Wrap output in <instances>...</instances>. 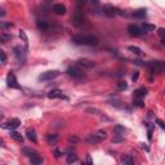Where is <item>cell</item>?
<instances>
[{"label": "cell", "mask_w": 165, "mask_h": 165, "mask_svg": "<svg viewBox=\"0 0 165 165\" xmlns=\"http://www.w3.org/2000/svg\"><path fill=\"white\" fill-rule=\"evenodd\" d=\"M71 41L76 45H88V46L98 45V43H99L97 36H93V35H81V34L72 36Z\"/></svg>", "instance_id": "obj_1"}, {"label": "cell", "mask_w": 165, "mask_h": 165, "mask_svg": "<svg viewBox=\"0 0 165 165\" xmlns=\"http://www.w3.org/2000/svg\"><path fill=\"white\" fill-rule=\"evenodd\" d=\"M106 138H107V133H106L105 130H98L96 133L90 134L89 137L86 138V142L89 145H97V143H101Z\"/></svg>", "instance_id": "obj_2"}, {"label": "cell", "mask_w": 165, "mask_h": 165, "mask_svg": "<svg viewBox=\"0 0 165 165\" xmlns=\"http://www.w3.org/2000/svg\"><path fill=\"white\" fill-rule=\"evenodd\" d=\"M71 78L76 79V80H81V79H84L85 78V75L84 72L80 70V67L78 66V64H75V66H70L67 67V71H66Z\"/></svg>", "instance_id": "obj_3"}, {"label": "cell", "mask_w": 165, "mask_h": 165, "mask_svg": "<svg viewBox=\"0 0 165 165\" xmlns=\"http://www.w3.org/2000/svg\"><path fill=\"white\" fill-rule=\"evenodd\" d=\"M101 10H102L101 13H102L103 16H106V17H115V16H117V14L121 13L119 8L114 7V5H110V4L103 5V7L101 8Z\"/></svg>", "instance_id": "obj_4"}, {"label": "cell", "mask_w": 165, "mask_h": 165, "mask_svg": "<svg viewBox=\"0 0 165 165\" xmlns=\"http://www.w3.org/2000/svg\"><path fill=\"white\" fill-rule=\"evenodd\" d=\"M60 71L58 70H52V71H46V72H43L40 76H39V81H50L53 79H56L60 76Z\"/></svg>", "instance_id": "obj_5"}, {"label": "cell", "mask_w": 165, "mask_h": 165, "mask_svg": "<svg viewBox=\"0 0 165 165\" xmlns=\"http://www.w3.org/2000/svg\"><path fill=\"white\" fill-rule=\"evenodd\" d=\"M71 23L74 26H76V27H80V26H82L85 23V17H84V14L80 12V9L78 8V10H76V13L72 16V18H71Z\"/></svg>", "instance_id": "obj_6"}, {"label": "cell", "mask_w": 165, "mask_h": 165, "mask_svg": "<svg viewBox=\"0 0 165 165\" xmlns=\"http://www.w3.org/2000/svg\"><path fill=\"white\" fill-rule=\"evenodd\" d=\"M7 85L9 88H12V89H21V86L18 84V81H17V78H16V75L13 72H9L7 75Z\"/></svg>", "instance_id": "obj_7"}, {"label": "cell", "mask_w": 165, "mask_h": 165, "mask_svg": "<svg viewBox=\"0 0 165 165\" xmlns=\"http://www.w3.org/2000/svg\"><path fill=\"white\" fill-rule=\"evenodd\" d=\"M127 31H128V34L130 35V36L137 38V36H141V34H142V27H139L137 25H133V23H132V25L128 26Z\"/></svg>", "instance_id": "obj_8"}, {"label": "cell", "mask_w": 165, "mask_h": 165, "mask_svg": "<svg viewBox=\"0 0 165 165\" xmlns=\"http://www.w3.org/2000/svg\"><path fill=\"white\" fill-rule=\"evenodd\" d=\"M21 125V121H20V119H12V120H9L8 123H5V124H3V128L4 129H9V130H14L16 128H18Z\"/></svg>", "instance_id": "obj_9"}, {"label": "cell", "mask_w": 165, "mask_h": 165, "mask_svg": "<svg viewBox=\"0 0 165 165\" xmlns=\"http://www.w3.org/2000/svg\"><path fill=\"white\" fill-rule=\"evenodd\" d=\"M145 66L148 67L151 72H160L161 71V62H159V61H151L148 63H146Z\"/></svg>", "instance_id": "obj_10"}, {"label": "cell", "mask_w": 165, "mask_h": 165, "mask_svg": "<svg viewBox=\"0 0 165 165\" xmlns=\"http://www.w3.org/2000/svg\"><path fill=\"white\" fill-rule=\"evenodd\" d=\"M79 67H82V68H92L94 67V62L90 61V60H86V58H80V60L76 62Z\"/></svg>", "instance_id": "obj_11"}, {"label": "cell", "mask_w": 165, "mask_h": 165, "mask_svg": "<svg viewBox=\"0 0 165 165\" xmlns=\"http://www.w3.org/2000/svg\"><path fill=\"white\" fill-rule=\"evenodd\" d=\"M48 98H50V99H57V98H66V97L63 96L62 90H60V89H53V90H50V92L48 93Z\"/></svg>", "instance_id": "obj_12"}, {"label": "cell", "mask_w": 165, "mask_h": 165, "mask_svg": "<svg viewBox=\"0 0 165 165\" xmlns=\"http://www.w3.org/2000/svg\"><path fill=\"white\" fill-rule=\"evenodd\" d=\"M53 12L58 16H63V14H66V7L63 4H56L53 7Z\"/></svg>", "instance_id": "obj_13"}, {"label": "cell", "mask_w": 165, "mask_h": 165, "mask_svg": "<svg viewBox=\"0 0 165 165\" xmlns=\"http://www.w3.org/2000/svg\"><path fill=\"white\" fill-rule=\"evenodd\" d=\"M14 56H16V58L18 61H23V60H25L26 53L23 52V49L21 48V46H16V48H14Z\"/></svg>", "instance_id": "obj_14"}, {"label": "cell", "mask_w": 165, "mask_h": 165, "mask_svg": "<svg viewBox=\"0 0 165 165\" xmlns=\"http://www.w3.org/2000/svg\"><path fill=\"white\" fill-rule=\"evenodd\" d=\"M114 133H115V135H120V137H124V134L127 133V129L124 128L123 125H120V124H116V125L114 127Z\"/></svg>", "instance_id": "obj_15"}, {"label": "cell", "mask_w": 165, "mask_h": 165, "mask_svg": "<svg viewBox=\"0 0 165 165\" xmlns=\"http://www.w3.org/2000/svg\"><path fill=\"white\" fill-rule=\"evenodd\" d=\"M22 154L25 155V156H27V157H34V156H36L38 155V152L35 151V150H32V148H30V147H23L22 148Z\"/></svg>", "instance_id": "obj_16"}, {"label": "cell", "mask_w": 165, "mask_h": 165, "mask_svg": "<svg viewBox=\"0 0 165 165\" xmlns=\"http://www.w3.org/2000/svg\"><path fill=\"white\" fill-rule=\"evenodd\" d=\"M26 137L31 141V142H34V143H36V141H38V138H36V133H35V130L31 128V129H27L26 130Z\"/></svg>", "instance_id": "obj_17"}, {"label": "cell", "mask_w": 165, "mask_h": 165, "mask_svg": "<svg viewBox=\"0 0 165 165\" xmlns=\"http://www.w3.org/2000/svg\"><path fill=\"white\" fill-rule=\"evenodd\" d=\"M147 94V90L145 88H139V89L134 90V94H133V98H138V99H142Z\"/></svg>", "instance_id": "obj_18"}, {"label": "cell", "mask_w": 165, "mask_h": 165, "mask_svg": "<svg viewBox=\"0 0 165 165\" xmlns=\"http://www.w3.org/2000/svg\"><path fill=\"white\" fill-rule=\"evenodd\" d=\"M36 25H38V28H39V30H41V31H46L49 28V23L46 21H44V20H38Z\"/></svg>", "instance_id": "obj_19"}, {"label": "cell", "mask_w": 165, "mask_h": 165, "mask_svg": "<svg viewBox=\"0 0 165 165\" xmlns=\"http://www.w3.org/2000/svg\"><path fill=\"white\" fill-rule=\"evenodd\" d=\"M146 14H147V12H146V9H138V10H135L134 13L132 14L133 16V18H138V20H142V18H145L146 17Z\"/></svg>", "instance_id": "obj_20"}, {"label": "cell", "mask_w": 165, "mask_h": 165, "mask_svg": "<svg viewBox=\"0 0 165 165\" xmlns=\"http://www.w3.org/2000/svg\"><path fill=\"white\" fill-rule=\"evenodd\" d=\"M10 137L13 138L16 142H18V143H23V137L18 133V132H16V130H12L10 132Z\"/></svg>", "instance_id": "obj_21"}, {"label": "cell", "mask_w": 165, "mask_h": 165, "mask_svg": "<svg viewBox=\"0 0 165 165\" xmlns=\"http://www.w3.org/2000/svg\"><path fill=\"white\" fill-rule=\"evenodd\" d=\"M58 141V134H46V142L48 145H56Z\"/></svg>", "instance_id": "obj_22"}, {"label": "cell", "mask_w": 165, "mask_h": 165, "mask_svg": "<svg viewBox=\"0 0 165 165\" xmlns=\"http://www.w3.org/2000/svg\"><path fill=\"white\" fill-rule=\"evenodd\" d=\"M108 103L111 106H114V107H117V108H124V107H125L120 99H112V101H108Z\"/></svg>", "instance_id": "obj_23"}, {"label": "cell", "mask_w": 165, "mask_h": 165, "mask_svg": "<svg viewBox=\"0 0 165 165\" xmlns=\"http://www.w3.org/2000/svg\"><path fill=\"white\" fill-rule=\"evenodd\" d=\"M10 40H12L10 34H5V32L0 34V41H2V43H8V41H10Z\"/></svg>", "instance_id": "obj_24"}, {"label": "cell", "mask_w": 165, "mask_h": 165, "mask_svg": "<svg viewBox=\"0 0 165 165\" xmlns=\"http://www.w3.org/2000/svg\"><path fill=\"white\" fill-rule=\"evenodd\" d=\"M121 163H123V164H127V165H132V164L134 163V160L132 159L130 155H125V156L121 157Z\"/></svg>", "instance_id": "obj_25"}, {"label": "cell", "mask_w": 165, "mask_h": 165, "mask_svg": "<svg viewBox=\"0 0 165 165\" xmlns=\"http://www.w3.org/2000/svg\"><path fill=\"white\" fill-rule=\"evenodd\" d=\"M142 30H145L146 32L155 31V25H151V23H143V25H142Z\"/></svg>", "instance_id": "obj_26"}, {"label": "cell", "mask_w": 165, "mask_h": 165, "mask_svg": "<svg viewBox=\"0 0 165 165\" xmlns=\"http://www.w3.org/2000/svg\"><path fill=\"white\" fill-rule=\"evenodd\" d=\"M30 161H31V164H34V165H41V164H43V159H41V157H39L38 155L36 156H34V157H31L30 159Z\"/></svg>", "instance_id": "obj_27"}, {"label": "cell", "mask_w": 165, "mask_h": 165, "mask_svg": "<svg viewBox=\"0 0 165 165\" xmlns=\"http://www.w3.org/2000/svg\"><path fill=\"white\" fill-rule=\"evenodd\" d=\"M128 49L130 50L132 53H134V54H137V56H141V54H142V50H141V48H138V46H133V45H130Z\"/></svg>", "instance_id": "obj_28"}, {"label": "cell", "mask_w": 165, "mask_h": 165, "mask_svg": "<svg viewBox=\"0 0 165 165\" xmlns=\"http://www.w3.org/2000/svg\"><path fill=\"white\" fill-rule=\"evenodd\" d=\"M75 161H78V156H76L75 154H68L67 155V163L71 164V163H75Z\"/></svg>", "instance_id": "obj_29"}, {"label": "cell", "mask_w": 165, "mask_h": 165, "mask_svg": "<svg viewBox=\"0 0 165 165\" xmlns=\"http://www.w3.org/2000/svg\"><path fill=\"white\" fill-rule=\"evenodd\" d=\"M86 112L88 114H92V115H99V116H102V112L99 110H97V108H86Z\"/></svg>", "instance_id": "obj_30"}, {"label": "cell", "mask_w": 165, "mask_h": 165, "mask_svg": "<svg viewBox=\"0 0 165 165\" xmlns=\"http://www.w3.org/2000/svg\"><path fill=\"white\" fill-rule=\"evenodd\" d=\"M127 88H128V84L125 81H119V82H117V89H119V90H125Z\"/></svg>", "instance_id": "obj_31"}, {"label": "cell", "mask_w": 165, "mask_h": 165, "mask_svg": "<svg viewBox=\"0 0 165 165\" xmlns=\"http://www.w3.org/2000/svg\"><path fill=\"white\" fill-rule=\"evenodd\" d=\"M133 105L134 106H137V107H143V102H142V99H138V98H133Z\"/></svg>", "instance_id": "obj_32"}, {"label": "cell", "mask_w": 165, "mask_h": 165, "mask_svg": "<svg viewBox=\"0 0 165 165\" xmlns=\"http://www.w3.org/2000/svg\"><path fill=\"white\" fill-rule=\"evenodd\" d=\"M13 25H12L10 22H0V27H2L3 30H5V28H10Z\"/></svg>", "instance_id": "obj_33"}, {"label": "cell", "mask_w": 165, "mask_h": 165, "mask_svg": "<svg viewBox=\"0 0 165 165\" xmlns=\"http://www.w3.org/2000/svg\"><path fill=\"white\" fill-rule=\"evenodd\" d=\"M0 56H2V64L7 63V54H5L4 50H0Z\"/></svg>", "instance_id": "obj_34"}, {"label": "cell", "mask_w": 165, "mask_h": 165, "mask_svg": "<svg viewBox=\"0 0 165 165\" xmlns=\"http://www.w3.org/2000/svg\"><path fill=\"white\" fill-rule=\"evenodd\" d=\"M124 137L123 138H120V135H115V138L112 139V143H120V142H124Z\"/></svg>", "instance_id": "obj_35"}, {"label": "cell", "mask_w": 165, "mask_h": 165, "mask_svg": "<svg viewBox=\"0 0 165 165\" xmlns=\"http://www.w3.org/2000/svg\"><path fill=\"white\" fill-rule=\"evenodd\" d=\"M20 38H22V40L25 41V44H27V41H28V39H27V36H26V34H25V31H20Z\"/></svg>", "instance_id": "obj_36"}, {"label": "cell", "mask_w": 165, "mask_h": 165, "mask_svg": "<svg viewBox=\"0 0 165 165\" xmlns=\"http://www.w3.org/2000/svg\"><path fill=\"white\" fill-rule=\"evenodd\" d=\"M157 34H159V36H160L161 39H165V28H159Z\"/></svg>", "instance_id": "obj_37"}, {"label": "cell", "mask_w": 165, "mask_h": 165, "mask_svg": "<svg viewBox=\"0 0 165 165\" xmlns=\"http://www.w3.org/2000/svg\"><path fill=\"white\" fill-rule=\"evenodd\" d=\"M78 141H79L78 137H68V142L70 143H78Z\"/></svg>", "instance_id": "obj_38"}, {"label": "cell", "mask_w": 165, "mask_h": 165, "mask_svg": "<svg viewBox=\"0 0 165 165\" xmlns=\"http://www.w3.org/2000/svg\"><path fill=\"white\" fill-rule=\"evenodd\" d=\"M156 123L159 124V127H160L161 129H165V124H164V121H163V120H160V119H156Z\"/></svg>", "instance_id": "obj_39"}, {"label": "cell", "mask_w": 165, "mask_h": 165, "mask_svg": "<svg viewBox=\"0 0 165 165\" xmlns=\"http://www.w3.org/2000/svg\"><path fill=\"white\" fill-rule=\"evenodd\" d=\"M54 155H56L57 159H58V157H61V151H60V150H54Z\"/></svg>", "instance_id": "obj_40"}, {"label": "cell", "mask_w": 165, "mask_h": 165, "mask_svg": "<svg viewBox=\"0 0 165 165\" xmlns=\"http://www.w3.org/2000/svg\"><path fill=\"white\" fill-rule=\"evenodd\" d=\"M86 3H90V4H99V0H88V2Z\"/></svg>", "instance_id": "obj_41"}, {"label": "cell", "mask_w": 165, "mask_h": 165, "mask_svg": "<svg viewBox=\"0 0 165 165\" xmlns=\"http://www.w3.org/2000/svg\"><path fill=\"white\" fill-rule=\"evenodd\" d=\"M134 63H135V64H138V66H145V64H146V63H142V61H139V60L134 61Z\"/></svg>", "instance_id": "obj_42"}, {"label": "cell", "mask_w": 165, "mask_h": 165, "mask_svg": "<svg viewBox=\"0 0 165 165\" xmlns=\"http://www.w3.org/2000/svg\"><path fill=\"white\" fill-rule=\"evenodd\" d=\"M138 76H139V74H138V72H135V74H134V75L132 76V79H133V81H135V80H137V79H138Z\"/></svg>", "instance_id": "obj_43"}, {"label": "cell", "mask_w": 165, "mask_h": 165, "mask_svg": "<svg viewBox=\"0 0 165 165\" xmlns=\"http://www.w3.org/2000/svg\"><path fill=\"white\" fill-rule=\"evenodd\" d=\"M86 163H88V164H93V160H92V157H90V156H88Z\"/></svg>", "instance_id": "obj_44"}, {"label": "cell", "mask_w": 165, "mask_h": 165, "mask_svg": "<svg viewBox=\"0 0 165 165\" xmlns=\"http://www.w3.org/2000/svg\"><path fill=\"white\" fill-rule=\"evenodd\" d=\"M0 10H2V12H0V16H2V17H4V16H5V12H4V9L2 8Z\"/></svg>", "instance_id": "obj_45"}, {"label": "cell", "mask_w": 165, "mask_h": 165, "mask_svg": "<svg viewBox=\"0 0 165 165\" xmlns=\"http://www.w3.org/2000/svg\"><path fill=\"white\" fill-rule=\"evenodd\" d=\"M161 71L165 72V63H161Z\"/></svg>", "instance_id": "obj_46"}, {"label": "cell", "mask_w": 165, "mask_h": 165, "mask_svg": "<svg viewBox=\"0 0 165 165\" xmlns=\"http://www.w3.org/2000/svg\"><path fill=\"white\" fill-rule=\"evenodd\" d=\"M161 40H163V44L165 45V39H161Z\"/></svg>", "instance_id": "obj_47"}, {"label": "cell", "mask_w": 165, "mask_h": 165, "mask_svg": "<svg viewBox=\"0 0 165 165\" xmlns=\"http://www.w3.org/2000/svg\"><path fill=\"white\" fill-rule=\"evenodd\" d=\"M48 2H50V0H48Z\"/></svg>", "instance_id": "obj_48"}]
</instances>
